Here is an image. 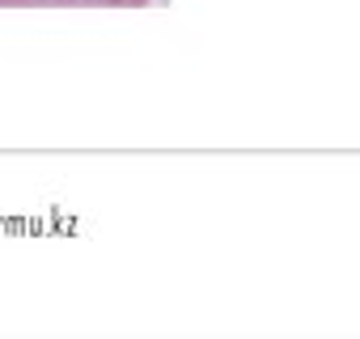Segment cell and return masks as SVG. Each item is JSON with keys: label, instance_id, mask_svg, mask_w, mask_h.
Instances as JSON below:
<instances>
[{"label": "cell", "instance_id": "6da1fadb", "mask_svg": "<svg viewBox=\"0 0 360 339\" xmlns=\"http://www.w3.org/2000/svg\"><path fill=\"white\" fill-rule=\"evenodd\" d=\"M144 9L153 0H0V9Z\"/></svg>", "mask_w": 360, "mask_h": 339}]
</instances>
